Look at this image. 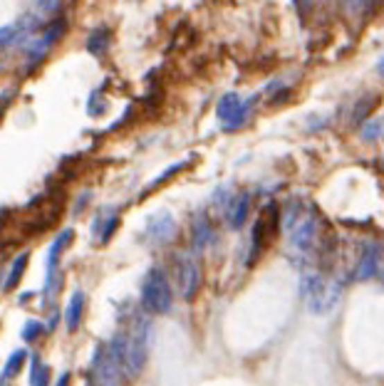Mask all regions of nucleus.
<instances>
[{
    "label": "nucleus",
    "mask_w": 384,
    "mask_h": 386,
    "mask_svg": "<svg viewBox=\"0 0 384 386\" xmlns=\"http://www.w3.org/2000/svg\"><path fill=\"white\" fill-rule=\"evenodd\" d=\"M107 42H110V35H107V30H97V33L89 37V52H94V55H102V52L107 50Z\"/></svg>",
    "instance_id": "obj_13"
},
{
    "label": "nucleus",
    "mask_w": 384,
    "mask_h": 386,
    "mask_svg": "<svg viewBox=\"0 0 384 386\" xmlns=\"http://www.w3.org/2000/svg\"><path fill=\"white\" fill-rule=\"evenodd\" d=\"M248 114H250V104L243 102L241 94L236 92L223 94L221 102H218V109H216V116L221 119L226 132H236V129L243 127L245 121H248Z\"/></svg>",
    "instance_id": "obj_5"
},
{
    "label": "nucleus",
    "mask_w": 384,
    "mask_h": 386,
    "mask_svg": "<svg viewBox=\"0 0 384 386\" xmlns=\"http://www.w3.org/2000/svg\"><path fill=\"white\" fill-rule=\"evenodd\" d=\"M28 258H30L28 253L15 258V263H12V267H10V275H8L6 285H3V292H10V290L20 283V277H23V272H25V265H28Z\"/></svg>",
    "instance_id": "obj_11"
},
{
    "label": "nucleus",
    "mask_w": 384,
    "mask_h": 386,
    "mask_svg": "<svg viewBox=\"0 0 384 386\" xmlns=\"http://www.w3.org/2000/svg\"><path fill=\"white\" fill-rule=\"evenodd\" d=\"M47 367L45 364H40V359H35L33 362V376H30V384H47Z\"/></svg>",
    "instance_id": "obj_14"
},
{
    "label": "nucleus",
    "mask_w": 384,
    "mask_h": 386,
    "mask_svg": "<svg viewBox=\"0 0 384 386\" xmlns=\"http://www.w3.org/2000/svg\"><path fill=\"white\" fill-rule=\"evenodd\" d=\"M25 357H28V352H25V349H18V352L12 354V357L8 359V364H6V374H3V379H0V381H8V379H12V376L18 374V371L23 369Z\"/></svg>",
    "instance_id": "obj_12"
},
{
    "label": "nucleus",
    "mask_w": 384,
    "mask_h": 386,
    "mask_svg": "<svg viewBox=\"0 0 384 386\" xmlns=\"http://www.w3.org/2000/svg\"><path fill=\"white\" fill-rule=\"evenodd\" d=\"M193 236H196V245L201 248V245H206V240L211 238V231H209V225L201 220V223L196 225V231H193Z\"/></svg>",
    "instance_id": "obj_16"
},
{
    "label": "nucleus",
    "mask_w": 384,
    "mask_h": 386,
    "mask_svg": "<svg viewBox=\"0 0 384 386\" xmlns=\"http://www.w3.org/2000/svg\"><path fill=\"white\" fill-rule=\"evenodd\" d=\"M171 302H174V292H171L169 277L164 275V270H159V267L149 270V275L141 283V305H144V310L152 312V315H166L171 310Z\"/></svg>",
    "instance_id": "obj_3"
},
{
    "label": "nucleus",
    "mask_w": 384,
    "mask_h": 386,
    "mask_svg": "<svg viewBox=\"0 0 384 386\" xmlns=\"http://www.w3.org/2000/svg\"><path fill=\"white\" fill-rule=\"evenodd\" d=\"M283 228L288 233V240H290L293 248H297L300 253H310V250L317 245V236H320V223H317V216L310 208L288 206L286 216H283Z\"/></svg>",
    "instance_id": "obj_1"
},
{
    "label": "nucleus",
    "mask_w": 384,
    "mask_h": 386,
    "mask_svg": "<svg viewBox=\"0 0 384 386\" xmlns=\"http://www.w3.org/2000/svg\"><path fill=\"white\" fill-rule=\"evenodd\" d=\"M42 329H45V327H42V322H35V319H33V322L25 324V329H23V340H25V342H33L37 335H40Z\"/></svg>",
    "instance_id": "obj_15"
},
{
    "label": "nucleus",
    "mask_w": 384,
    "mask_h": 386,
    "mask_svg": "<svg viewBox=\"0 0 384 386\" xmlns=\"http://www.w3.org/2000/svg\"><path fill=\"white\" fill-rule=\"evenodd\" d=\"M82 312H85V292H80V290H77V292L70 297V305H67V310H64V324H67V329H70V332H75V329L80 327Z\"/></svg>",
    "instance_id": "obj_9"
},
{
    "label": "nucleus",
    "mask_w": 384,
    "mask_h": 386,
    "mask_svg": "<svg viewBox=\"0 0 384 386\" xmlns=\"http://www.w3.org/2000/svg\"><path fill=\"white\" fill-rule=\"evenodd\" d=\"M119 340H122L124 349V369L129 374H139L146 362V352H149V324L144 319H137L134 327L127 335H119Z\"/></svg>",
    "instance_id": "obj_4"
},
{
    "label": "nucleus",
    "mask_w": 384,
    "mask_h": 386,
    "mask_svg": "<svg viewBox=\"0 0 384 386\" xmlns=\"http://www.w3.org/2000/svg\"><path fill=\"white\" fill-rule=\"evenodd\" d=\"M379 129H382V124H379V121H369V124L365 127V139H367V141H369V139H377Z\"/></svg>",
    "instance_id": "obj_18"
},
{
    "label": "nucleus",
    "mask_w": 384,
    "mask_h": 386,
    "mask_svg": "<svg viewBox=\"0 0 384 386\" xmlns=\"http://www.w3.org/2000/svg\"><path fill=\"white\" fill-rule=\"evenodd\" d=\"M303 297L313 315H327L342 300V283L320 272H308L303 277Z\"/></svg>",
    "instance_id": "obj_2"
},
{
    "label": "nucleus",
    "mask_w": 384,
    "mask_h": 386,
    "mask_svg": "<svg viewBox=\"0 0 384 386\" xmlns=\"http://www.w3.org/2000/svg\"><path fill=\"white\" fill-rule=\"evenodd\" d=\"M379 75L384 77V58H382V62H379Z\"/></svg>",
    "instance_id": "obj_19"
},
{
    "label": "nucleus",
    "mask_w": 384,
    "mask_h": 386,
    "mask_svg": "<svg viewBox=\"0 0 384 386\" xmlns=\"http://www.w3.org/2000/svg\"><path fill=\"white\" fill-rule=\"evenodd\" d=\"M18 25H8V28L0 30V45H8V42H12L15 37H18Z\"/></svg>",
    "instance_id": "obj_17"
},
{
    "label": "nucleus",
    "mask_w": 384,
    "mask_h": 386,
    "mask_svg": "<svg viewBox=\"0 0 384 386\" xmlns=\"http://www.w3.org/2000/svg\"><path fill=\"white\" fill-rule=\"evenodd\" d=\"M250 216V196L248 193H243V196L236 198V203H231V213H228V220H231V225L238 231V228H243L245 220H248Z\"/></svg>",
    "instance_id": "obj_10"
},
{
    "label": "nucleus",
    "mask_w": 384,
    "mask_h": 386,
    "mask_svg": "<svg viewBox=\"0 0 384 386\" xmlns=\"http://www.w3.org/2000/svg\"><path fill=\"white\" fill-rule=\"evenodd\" d=\"M201 288V267H198L196 258L186 255L179 260V290L184 300H193V295Z\"/></svg>",
    "instance_id": "obj_6"
},
{
    "label": "nucleus",
    "mask_w": 384,
    "mask_h": 386,
    "mask_svg": "<svg viewBox=\"0 0 384 386\" xmlns=\"http://www.w3.org/2000/svg\"><path fill=\"white\" fill-rule=\"evenodd\" d=\"M379 270H382V258H379V250L369 245V248H367L360 258L355 280H369V277H377Z\"/></svg>",
    "instance_id": "obj_8"
},
{
    "label": "nucleus",
    "mask_w": 384,
    "mask_h": 386,
    "mask_svg": "<svg viewBox=\"0 0 384 386\" xmlns=\"http://www.w3.org/2000/svg\"><path fill=\"white\" fill-rule=\"evenodd\" d=\"M174 233H176V220L171 218L169 213L154 216V218L149 220V228H146V238L152 243H157V245L169 243L171 238H174Z\"/></svg>",
    "instance_id": "obj_7"
}]
</instances>
